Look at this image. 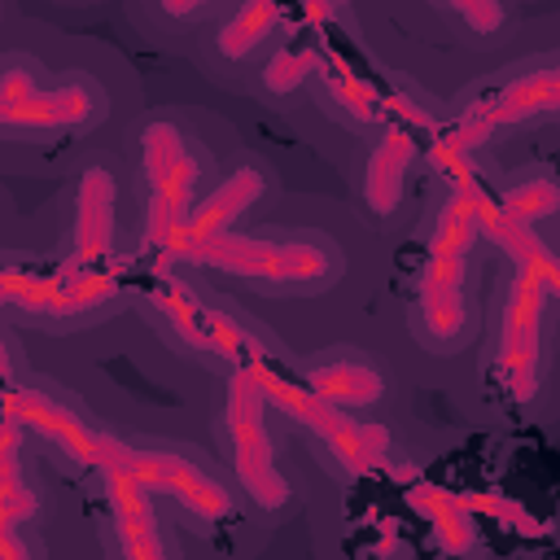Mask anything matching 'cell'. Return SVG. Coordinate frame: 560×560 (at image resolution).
Here are the masks:
<instances>
[{"mask_svg":"<svg viewBox=\"0 0 560 560\" xmlns=\"http://www.w3.org/2000/svg\"><path fill=\"white\" fill-rule=\"evenodd\" d=\"M184 262L214 267L228 276L262 280V284H328L337 276V254L319 241H271V236H236L219 232L179 254Z\"/></svg>","mask_w":560,"mask_h":560,"instance_id":"obj_1","label":"cell"},{"mask_svg":"<svg viewBox=\"0 0 560 560\" xmlns=\"http://www.w3.org/2000/svg\"><path fill=\"white\" fill-rule=\"evenodd\" d=\"M262 407H267V394H262V376H258V359H254V363H241L228 381V442H232V464H236L245 494L262 512H276L289 499V481L276 468Z\"/></svg>","mask_w":560,"mask_h":560,"instance_id":"obj_2","label":"cell"},{"mask_svg":"<svg viewBox=\"0 0 560 560\" xmlns=\"http://www.w3.org/2000/svg\"><path fill=\"white\" fill-rule=\"evenodd\" d=\"M258 376H262V394H267V402H276V407H280L284 416H293L298 424L315 429L346 472H368V468H376V464L385 459V451H389V433H385V424L346 420L337 402L319 398L311 385H293L289 376L271 372L267 359H258Z\"/></svg>","mask_w":560,"mask_h":560,"instance_id":"obj_3","label":"cell"},{"mask_svg":"<svg viewBox=\"0 0 560 560\" xmlns=\"http://www.w3.org/2000/svg\"><path fill=\"white\" fill-rule=\"evenodd\" d=\"M96 468L101 472H127V477L144 481L153 494L179 499L201 521H219V516L232 512L228 490L210 472H201L197 464H188L184 455H171V451H140V446H127V442L101 433V442H96Z\"/></svg>","mask_w":560,"mask_h":560,"instance_id":"obj_4","label":"cell"},{"mask_svg":"<svg viewBox=\"0 0 560 560\" xmlns=\"http://www.w3.org/2000/svg\"><path fill=\"white\" fill-rule=\"evenodd\" d=\"M140 162L149 179V245L171 249L184 219L192 214V188H197V162L184 149V136L175 122H149L140 136Z\"/></svg>","mask_w":560,"mask_h":560,"instance_id":"obj_5","label":"cell"},{"mask_svg":"<svg viewBox=\"0 0 560 560\" xmlns=\"http://www.w3.org/2000/svg\"><path fill=\"white\" fill-rule=\"evenodd\" d=\"M101 114V96L88 83H66V88H35L31 70L9 66L0 79V122L4 127H83Z\"/></svg>","mask_w":560,"mask_h":560,"instance_id":"obj_6","label":"cell"},{"mask_svg":"<svg viewBox=\"0 0 560 560\" xmlns=\"http://www.w3.org/2000/svg\"><path fill=\"white\" fill-rule=\"evenodd\" d=\"M547 280L534 271H516V284L508 293L503 311V341H499V372L512 398L534 394V372H538V328H542V306H547Z\"/></svg>","mask_w":560,"mask_h":560,"instance_id":"obj_7","label":"cell"},{"mask_svg":"<svg viewBox=\"0 0 560 560\" xmlns=\"http://www.w3.org/2000/svg\"><path fill=\"white\" fill-rule=\"evenodd\" d=\"M547 109H560V66L521 74V79L503 83L494 96L477 101V105L459 118V127L451 131V144H455V149H472V144H481L494 127H508V122H521V118H534V114H547Z\"/></svg>","mask_w":560,"mask_h":560,"instance_id":"obj_8","label":"cell"},{"mask_svg":"<svg viewBox=\"0 0 560 560\" xmlns=\"http://www.w3.org/2000/svg\"><path fill=\"white\" fill-rule=\"evenodd\" d=\"M118 289L114 276H101L92 267H70L52 280H22V276H4V298L13 306H26V311H44V315H74V311H88L96 302H105L109 293Z\"/></svg>","mask_w":560,"mask_h":560,"instance_id":"obj_9","label":"cell"},{"mask_svg":"<svg viewBox=\"0 0 560 560\" xmlns=\"http://www.w3.org/2000/svg\"><path fill=\"white\" fill-rule=\"evenodd\" d=\"M158 311L175 324V332H179L184 341H192V346H201V350L232 354V359H241V363L262 359L258 341H254L245 328H236V324H232L228 315H219V311L197 306V302L184 298L179 289H162V293H158Z\"/></svg>","mask_w":560,"mask_h":560,"instance_id":"obj_10","label":"cell"},{"mask_svg":"<svg viewBox=\"0 0 560 560\" xmlns=\"http://www.w3.org/2000/svg\"><path fill=\"white\" fill-rule=\"evenodd\" d=\"M464 254L429 249L420 267V328L433 341H451L464 328Z\"/></svg>","mask_w":560,"mask_h":560,"instance_id":"obj_11","label":"cell"},{"mask_svg":"<svg viewBox=\"0 0 560 560\" xmlns=\"http://www.w3.org/2000/svg\"><path fill=\"white\" fill-rule=\"evenodd\" d=\"M4 411H9V416H18L26 429L44 433L48 442H57L70 459H79V464H96V442H101V433H92V429H88L70 407L52 402L48 394L13 385V389L4 394Z\"/></svg>","mask_w":560,"mask_h":560,"instance_id":"obj_12","label":"cell"},{"mask_svg":"<svg viewBox=\"0 0 560 560\" xmlns=\"http://www.w3.org/2000/svg\"><path fill=\"white\" fill-rule=\"evenodd\" d=\"M258 192H262V175L258 171H249V166H241V171H232L201 206H192V214L184 219V228H179V236L171 241V258H179L184 249H192V245H201V241H210V236H219V232H228L232 223H236V214L241 210H249L254 201H258Z\"/></svg>","mask_w":560,"mask_h":560,"instance_id":"obj_13","label":"cell"},{"mask_svg":"<svg viewBox=\"0 0 560 560\" xmlns=\"http://www.w3.org/2000/svg\"><path fill=\"white\" fill-rule=\"evenodd\" d=\"M477 223H481V232H486V236L516 262V271H534V276H542L551 293L560 289V258L538 241V232H534L529 223L512 219V214L503 210V201L477 192Z\"/></svg>","mask_w":560,"mask_h":560,"instance_id":"obj_14","label":"cell"},{"mask_svg":"<svg viewBox=\"0 0 560 560\" xmlns=\"http://www.w3.org/2000/svg\"><path fill=\"white\" fill-rule=\"evenodd\" d=\"M74 262L96 267L114 249V179L101 166L83 171L79 201H74Z\"/></svg>","mask_w":560,"mask_h":560,"instance_id":"obj_15","label":"cell"},{"mask_svg":"<svg viewBox=\"0 0 560 560\" xmlns=\"http://www.w3.org/2000/svg\"><path fill=\"white\" fill-rule=\"evenodd\" d=\"M105 486H109L122 551L131 560H162V538H158V521H153V503H149L153 490L127 472H105Z\"/></svg>","mask_w":560,"mask_h":560,"instance_id":"obj_16","label":"cell"},{"mask_svg":"<svg viewBox=\"0 0 560 560\" xmlns=\"http://www.w3.org/2000/svg\"><path fill=\"white\" fill-rule=\"evenodd\" d=\"M416 158V140L407 131H385V140L372 149L368 175H363V197L376 214H389L402 197V175Z\"/></svg>","mask_w":560,"mask_h":560,"instance_id":"obj_17","label":"cell"},{"mask_svg":"<svg viewBox=\"0 0 560 560\" xmlns=\"http://www.w3.org/2000/svg\"><path fill=\"white\" fill-rule=\"evenodd\" d=\"M306 385H311L319 398L337 402V407H368V402H376L381 389H385L381 372H376L372 363H363V359L315 363V368L306 372Z\"/></svg>","mask_w":560,"mask_h":560,"instance_id":"obj_18","label":"cell"},{"mask_svg":"<svg viewBox=\"0 0 560 560\" xmlns=\"http://www.w3.org/2000/svg\"><path fill=\"white\" fill-rule=\"evenodd\" d=\"M276 22H280V0H245L236 9V18L219 31V52L232 57V61L245 57V52H254L276 31Z\"/></svg>","mask_w":560,"mask_h":560,"instance_id":"obj_19","label":"cell"},{"mask_svg":"<svg viewBox=\"0 0 560 560\" xmlns=\"http://www.w3.org/2000/svg\"><path fill=\"white\" fill-rule=\"evenodd\" d=\"M499 201H503V210H508L512 219H521V223L534 228L538 219H547V214L560 210V184L547 179V175H538V179H525V184L508 188Z\"/></svg>","mask_w":560,"mask_h":560,"instance_id":"obj_20","label":"cell"},{"mask_svg":"<svg viewBox=\"0 0 560 560\" xmlns=\"http://www.w3.org/2000/svg\"><path fill=\"white\" fill-rule=\"evenodd\" d=\"M416 503H424V512L433 516V525L442 529V542H446L451 551H464V547L472 542V521L459 512V503H455L451 494L424 490V494H416Z\"/></svg>","mask_w":560,"mask_h":560,"instance_id":"obj_21","label":"cell"},{"mask_svg":"<svg viewBox=\"0 0 560 560\" xmlns=\"http://www.w3.org/2000/svg\"><path fill=\"white\" fill-rule=\"evenodd\" d=\"M311 70H315V52H306V48H302V52H289V48H284V52H276V57L267 61L262 83H267L271 92H293Z\"/></svg>","mask_w":560,"mask_h":560,"instance_id":"obj_22","label":"cell"},{"mask_svg":"<svg viewBox=\"0 0 560 560\" xmlns=\"http://www.w3.org/2000/svg\"><path fill=\"white\" fill-rule=\"evenodd\" d=\"M328 88H332V96L346 105V109H354V118H381V105H376V96L359 83V79H346V74H328Z\"/></svg>","mask_w":560,"mask_h":560,"instance_id":"obj_23","label":"cell"},{"mask_svg":"<svg viewBox=\"0 0 560 560\" xmlns=\"http://www.w3.org/2000/svg\"><path fill=\"white\" fill-rule=\"evenodd\" d=\"M451 9H455L472 31H481V35H490V31L503 26V4H499V0H451Z\"/></svg>","mask_w":560,"mask_h":560,"instance_id":"obj_24","label":"cell"},{"mask_svg":"<svg viewBox=\"0 0 560 560\" xmlns=\"http://www.w3.org/2000/svg\"><path fill=\"white\" fill-rule=\"evenodd\" d=\"M197 4H206V0H162V9H166V13H192Z\"/></svg>","mask_w":560,"mask_h":560,"instance_id":"obj_25","label":"cell"},{"mask_svg":"<svg viewBox=\"0 0 560 560\" xmlns=\"http://www.w3.org/2000/svg\"><path fill=\"white\" fill-rule=\"evenodd\" d=\"M556 293H560V289H556Z\"/></svg>","mask_w":560,"mask_h":560,"instance_id":"obj_26","label":"cell"}]
</instances>
